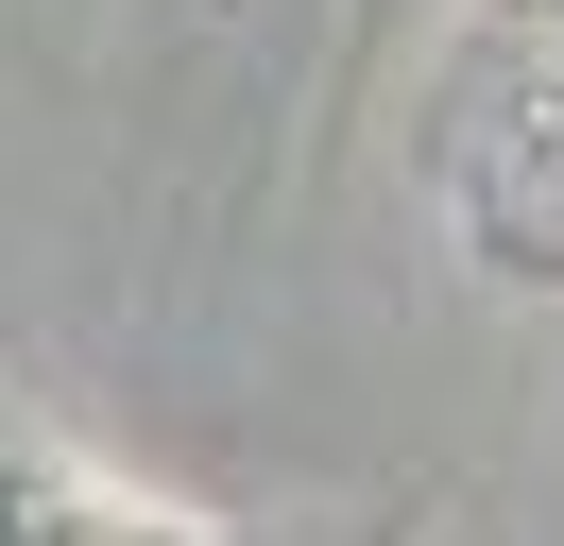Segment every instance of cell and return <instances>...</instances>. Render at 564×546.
Listing matches in <instances>:
<instances>
[{
    "mask_svg": "<svg viewBox=\"0 0 564 546\" xmlns=\"http://www.w3.org/2000/svg\"><path fill=\"white\" fill-rule=\"evenodd\" d=\"M479 205L513 256H564V154H479Z\"/></svg>",
    "mask_w": 564,
    "mask_h": 546,
    "instance_id": "cell-1",
    "label": "cell"
}]
</instances>
